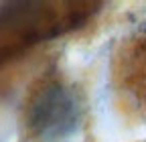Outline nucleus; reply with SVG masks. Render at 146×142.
Instances as JSON below:
<instances>
[{
	"label": "nucleus",
	"instance_id": "2",
	"mask_svg": "<svg viewBox=\"0 0 146 142\" xmlns=\"http://www.w3.org/2000/svg\"><path fill=\"white\" fill-rule=\"evenodd\" d=\"M98 4L91 2H12L0 8V65L31 45L85 23Z\"/></svg>",
	"mask_w": 146,
	"mask_h": 142
},
{
	"label": "nucleus",
	"instance_id": "3",
	"mask_svg": "<svg viewBox=\"0 0 146 142\" xmlns=\"http://www.w3.org/2000/svg\"><path fill=\"white\" fill-rule=\"evenodd\" d=\"M120 61L122 67L118 77L122 81V90L130 94L138 104L146 106V25L124 49Z\"/></svg>",
	"mask_w": 146,
	"mask_h": 142
},
{
	"label": "nucleus",
	"instance_id": "1",
	"mask_svg": "<svg viewBox=\"0 0 146 142\" xmlns=\"http://www.w3.org/2000/svg\"><path fill=\"white\" fill-rule=\"evenodd\" d=\"M85 114V98L77 83L59 69H49L25 96L21 142H69Z\"/></svg>",
	"mask_w": 146,
	"mask_h": 142
}]
</instances>
